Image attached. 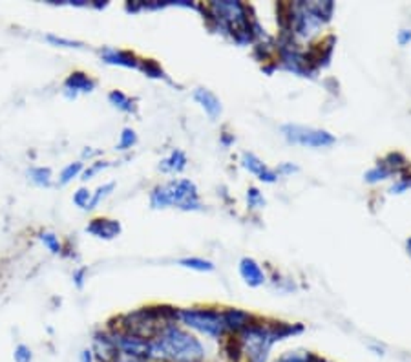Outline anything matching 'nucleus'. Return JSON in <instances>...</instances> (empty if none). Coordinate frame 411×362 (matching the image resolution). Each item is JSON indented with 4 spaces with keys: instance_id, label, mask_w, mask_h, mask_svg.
Listing matches in <instances>:
<instances>
[{
    "instance_id": "1",
    "label": "nucleus",
    "mask_w": 411,
    "mask_h": 362,
    "mask_svg": "<svg viewBox=\"0 0 411 362\" xmlns=\"http://www.w3.org/2000/svg\"><path fill=\"white\" fill-rule=\"evenodd\" d=\"M207 349L196 335L176 322H165L150 338L152 362H205Z\"/></svg>"
},
{
    "instance_id": "2",
    "label": "nucleus",
    "mask_w": 411,
    "mask_h": 362,
    "mask_svg": "<svg viewBox=\"0 0 411 362\" xmlns=\"http://www.w3.org/2000/svg\"><path fill=\"white\" fill-rule=\"evenodd\" d=\"M302 331L304 328L300 324L278 322L274 326H264V324L252 322L238 337L241 359H245V362H269L271 349L274 344Z\"/></svg>"
},
{
    "instance_id": "3",
    "label": "nucleus",
    "mask_w": 411,
    "mask_h": 362,
    "mask_svg": "<svg viewBox=\"0 0 411 362\" xmlns=\"http://www.w3.org/2000/svg\"><path fill=\"white\" fill-rule=\"evenodd\" d=\"M247 6L240 0H220L209 4V19L218 26V30L229 33L238 45H249L255 40V22L249 19Z\"/></svg>"
},
{
    "instance_id": "4",
    "label": "nucleus",
    "mask_w": 411,
    "mask_h": 362,
    "mask_svg": "<svg viewBox=\"0 0 411 362\" xmlns=\"http://www.w3.org/2000/svg\"><path fill=\"white\" fill-rule=\"evenodd\" d=\"M335 4L331 0L325 2H294L287 6V30L291 39L296 42L309 40L319 33L331 15H333Z\"/></svg>"
},
{
    "instance_id": "5",
    "label": "nucleus",
    "mask_w": 411,
    "mask_h": 362,
    "mask_svg": "<svg viewBox=\"0 0 411 362\" xmlns=\"http://www.w3.org/2000/svg\"><path fill=\"white\" fill-rule=\"evenodd\" d=\"M150 205L154 209L177 207L182 211H200V194L198 187L191 180H172L165 185L156 187L150 194Z\"/></svg>"
},
{
    "instance_id": "6",
    "label": "nucleus",
    "mask_w": 411,
    "mask_h": 362,
    "mask_svg": "<svg viewBox=\"0 0 411 362\" xmlns=\"http://www.w3.org/2000/svg\"><path fill=\"white\" fill-rule=\"evenodd\" d=\"M177 320L194 329V331L205 335L211 338H223L227 335L225 324L221 311H216L212 308H186L177 311Z\"/></svg>"
},
{
    "instance_id": "7",
    "label": "nucleus",
    "mask_w": 411,
    "mask_h": 362,
    "mask_svg": "<svg viewBox=\"0 0 411 362\" xmlns=\"http://www.w3.org/2000/svg\"><path fill=\"white\" fill-rule=\"evenodd\" d=\"M282 134H284V137L291 145H300V147L307 148L331 147L337 141L333 134H329L328 130L304 127V125H284Z\"/></svg>"
},
{
    "instance_id": "8",
    "label": "nucleus",
    "mask_w": 411,
    "mask_h": 362,
    "mask_svg": "<svg viewBox=\"0 0 411 362\" xmlns=\"http://www.w3.org/2000/svg\"><path fill=\"white\" fill-rule=\"evenodd\" d=\"M112 337L115 340V344H118V349L121 355L150 361V340L148 338L139 337L136 333L124 331V329L113 331Z\"/></svg>"
},
{
    "instance_id": "9",
    "label": "nucleus",
    "mask_w": 411,
    "mask_h": 362,
    "mask_svg": "<svg viewBox=\"0 0 411 362\" xmlns=\"http://www.w3.org/2000/svg\"><path fill=\"white\" fill-rule=\"evenodd\" d=\"M93 357L99 362H119L121 353L118 349V344L113 340L112 333L99 331L93 335Z\"/></svg>"
},
{
    "instance_id": "10",
    "label": "nucleus",
    "mask_w": 411,
    "mask_h": 362,
    "mask_svg": "<svg viewBox=\"0 0 411 362\" xmlns=\"http://www.w3.org/2000/svg\"><path fill=\"white\" fill-rule=\"evenodd\" d=\"M241 165H243L245 171H249L250 174H255L258 176L259 181H265V183H274V181L278 180V174L276 171L269 168V166L265 165L261 159H259L256 154L252 152H243L241 154Z\"/></svg>"
},
{
    "instance_id": "11",
    "label": "nucleus",
    "mask_w": 411,
    "mask_h": 362,
    "mask_svg": "<svg viewBox=\"0 0 411 362\" xmlns=\"http://www.w3.org/2000/svg\"><path fill=\"white\" fill-rule=\"evenodd\" d=\"M221 317H223V324H225L227 333H236V335H240L243 329H247L250 324L255 322L252 315L236 308H229L225 309V311H221Z\"/></svg>"
},
{
    "instance_id": "12",
    "label": "nucleus",
    "mask_w": 411,
    "mask_h": 362,
    "mask_svg": "<svg viewBox=\"0 0 411 362\" xmlns=\"http://www.w3.org/2000/svg\"><path fill=\"white\" fill-rule=\"evenodd\" d=\"M86 233H90L95 238L113 240L121 233V223L118 220H110V218H95V220H92L88 223Z\"/></svg>"
},
{
    "instance_id": "13",
    "label": "nucleus",
    "mask_w": 411,
    "mask_h": 362,
    "mask_svg": "<svg viewBox=\"0 0 411 362\" xmlns=\"http://www.w3.org/2000/svg\"><path fill=\"white\" fill-rule=\"evenodd\" d=\"M240 274L245 284L250 285V288H259V285H264L265 280H267L264 269H261V265H259L255 258H249V256L241 258Z\"/></svg>"
},
{
    "instance_id": "14",
    "label": "nucleus",
    "mask_w": 411,
    "mask_h": 362,
    "mask_svg": "<svg viewBox=\"0 0 411 362\" xmlns=\"http://www.w3.org/2000/svg\"><path fill=\"white\" fill-rule=\"evenodd\" d=\"M101 59L106 64L122 66V68H139V64H141V61L137 59L132 52H124V49L115 48H104L101 52Z\"/></svg>"
},
{
    "instance_id": "15",
    "label": "nucleus",
    "mask_w": 411,
    "mask_h": 362,
    "mask_svg": "<svg viewBox=\"0 0 411 362\" xmlns=\"http://www.w3.org/2000/svg\"><path fill=\"white\" fill-rule=\"evenodd\" d=\"M194 99H196V103L205 110V113L209 116V118L211 119L220 118V113L223 108H221V101L218 99L216 93H212L211 90H207V88H196L194 90Z\"/></svg>"
},
{
    "instance_id": "16",
    "label": "nucleus",
    "mask_w": 411,
    "mask_h": 362,
    "mask_svg": "<svg viewBox=\"0 0 411 362\" xmlns=\"http://www.w3.org/2000/svg\"><path fill=\"white\" fill-rule=\"evenodd\" d=\"M64 88L68 92H74V95L75 93H86L95 88V81L90 79L86 74H83V72H74L64 81Z\"/></svg>"
},
{
    "instance_id": "17",
    "label": "nucleus",
    "mask_w": 411,
    "mask_h": 362,
    "mask_svg": "<svg viewBox=\"0 0 411 362\" xmlns=\"http://www.w3.org/2000/svg\"><path fill=\"white\" fill-rule=\"evenodd\" d=\"M186 163H188V159H186L185 152L176 148V150H172L170 154L163 159L159 168H161L163 172H182L186 168Z\"/></svg>"
},
{
    "instance_id": "18",
    "label": "nucleus",
    "mask_w": 411,
    "mask_h": 362,
    "mask_svg": "<svg viewBox=\"0 0 411 362\" xmlns=\"http://www.w3.org/2000/svg\"><path fill=\"white\" fill-rule=\"evenodd\" d=\"M108 101H110V104L115 108H119L121 112H134L136 110V104H134V101L130 97H128L127 93H122L121 90H113V92L108 93Z\"/></svg>"
},
{
    "instance_id": "19",
    "label": "nucleus",
    "mask_w": 411,
    "mask_h": 362,
    "mask_svg": "<svg viewBox=\"0 0 411 362\" xmlns=\"http://www.w3.org/2000/svg\"><path fill=\"white\" fill-rule=\"evenodd\" d=\"M316 359L319 357L311 352H305V349H293V352L282 353V355L274 359L273 362H314Z\"/></svg>"
},
{
    "instance_id": "20",
    "label": "nucleus",
    "mask_w": 411,
    "mask_h": 362,
    "mask_svg": "<svg viewBox=\"0 0 411 362\" xmlns=\"http://www.w3.org/2000/svg\"><path fill=\"white\" fill-rule=\"evenodd\" d=\"M28 176H30V180L33 181L35 185L39 187H49V183H51V171L48 166H33L28 172Z\"/></svg>"
},
{
    "instance_id": "21",
    "label": "nucleus",
    "mask_w": 411,
    "mask_h": 362,
    "mask_svg": "<svg viewBox=\"0 0 411 362\" xmlns=\"http://www.w3.org/2000/svg\"><path fill=\"white\" fill-rule=\"evenodd\" d=\"M179 265H183V267H186V269L201 271V273H205V271H212V269H214V264H212L211 260L198 258V256H191V258L179 260Z\"/></svg>"
},
{
    "instance_id": "22",
    "label": "nucleus",
    "mask_w": 411,
    "mask_h": 362,
    "mask_svg": "<svg viewBox=\"0 0 411 362\" xmlns=\"http://www.w3.org/2000/svg\"><path fill=\"white\" fill-rule=\"evenodd\" d=\"M393 172L387 168L386 165H384V162L378 163V165H375L373 168H369V171L364 174V178H366L367 183H378V181H384L387 180V178L392 176Z\"/></svg>"
},
{
    "instance_id": "23",
    "label": "nucleus",
    "mask_w": 411,
    "mask_h": 362,
    "mask_svg": "<svg viewBox=\"0 0 411 362\" xmlns=\"http://www.w3.org/2000/svg\"><path fill=\"white\" fill-rule=\"evenodd\" d=\"M81 171H83V163H81V162L70 163V165L64 166V171L61 172L59 183H61V185H66V183H70L72 180H75V178H77L79 174H81Z\"/></svg>"
},
{
    "instance_id": "24",
    "label": "nucleus",
    "mask_w": 411,
    "mask_h": 362,
    "mask_svg": "<svg viewBox=\"0 0 411 362\" xmlns=\"http://www.w3.org/2000/svg\"><path fill=\"white\" fill-rule=\"evenodd\" d=\"M113 187H115L113 183H104V185L99 187L97 191H95L92 194V200H90V203H88V211L95 209V207H97L99 203H101V201L104 200V198L110 196V192L113 191Z\"/></svg>"
},
{
    "instance_id": "25",
    "label": "nucleus",
    "mask_w": 411,
    "mask_h": 362,
    "mask_svg": "<svg viewBox=\"0 0 411 362\" xmlns=\"http://www.w3.org/2000/svg\"><path fill=\"white\" fill-rule=\"evenodd\" d=\"M39 240L48 247L49 253H54V255H59L61 251H63V245H61L59 238L54 235V233H40Z\"/></svg>"
},
{
    "instance_id": "26",
    "label": "nucleus",
    "mask_w": 411,
    "mask_h": 362,
    "mask_svg": "<svg viewBox=\"0 0 411 362\" xmlns=\"http://www.w3.org/2000/svg\"><path fill=\"white\" fill-rule=\"evenodd\" d=\"M384 165H386L392 172H396V171H401V168H404V166L408 165V162H406V157L402 156V154H398V152H392V154H387L386 159H384Z\"/></svg>"
},
{
    "instance_id": "27",
    "label": "nucleus",
    "mask_w": 411,
    "mask_h": 362,
    "mask_svg": "<svg viewBox=\"0 0 411 362\" xmlns=\"http://www.w3.org/2000/svg\"><path fill=\"white\" fill-rule=\"evenodd\" d=\"M137 143V134L132 128H124L121 132V139L118 143V150H128Z\"/></svg>"
},
{
    "instance_id": "28",
    "label": "nucleus",
    "mask_w": 411,
    "mask_h": 362,
    "mask_svg": "<svg viewBox=\"0 0 411 362\" xmlns=\"http://www.w3.org/2000/svg\"><path fill=\"white\" fill-rule=\"evenodd\" d=\"M139 68L145 72V74L148 75V77H154V79H159V77H165V74H163L161 66L156 63V61L152 59H147V61H141V64H139Z\"/></svg>"
},
{
    "instance_id": "29",
    "label": "nucleus",
    "mask_w": 411,
    "mask_h": 362,
    "mask_svg": "<svg viewBox=\"0 0 411 362\" xmlns=\"http://www.w3.org/2000/svg\"><path fill=\"white\" fill-rule=\"evenodd\" d=\"M247 205H249V209H261V207H265L264 194L256 187H250L247 191Z\"/></svg>"
},
{
    "instance_id": "30",
    "label": "nucleus",
    "mask_w": 411,
    "mask_h": 362,
    "mask_svg": "<svg viewBox=\"0 0 411 362\" xmlns=\"http://www.w3.org/2000/svg\"><path fill=\"white\" fill-rule=\"evenodd\" d=\"M90 200H92V192L88 191V189H79L77 192L74 194V203L77 207H81V209H88V203Z\"/></svg>"
},
{
    "instance_id": "31",
    "label": "nucleus",
    "mask_w": 411,
    "mask_h": 362,
    "mask_svg": "<svg viewBox=\"0 0 411 362\" xmlns=\"http://www.w3.org/2000/svg\"><path fill=\"white\" fill-rule=\"evenodd\" d=\"M13 359H15V362H31L33 361V353H31V349L28 346L19 344L15 347V352H13Z\"/></svg>"
},
{
    "instance_id": "32",
    "label": "nucleus",
    "mask_w": 411,
    "mask_h": 362,
    "mask_svg": "<svg viewBox=\"0 0 411 362\" xmlns=\"http://www.w3.org/2000/svg\"><path fill=\"white\" fill-rule=\"evenodd\" d=\"M106 166H108V163H104V162L92 163V166H90V168H86V171L83 172V180L84 181L92 180V178L95 176V174H99V172L103 171V168H106Z\"/></svg>"
},
{
    "instance_id": "33",
    "label": "nucleus",
    "mask_w": 411,
    "mask_h": 362,
    "mask_svg": "<svg viewBox=\"0 0 411 362\" xmlns=\"http://www.w3.org/2000/svg\"><path fill=\"white\" fill-rule=\"evenodd\" d=\"M46 39L51 42V45H57V46H66V48H77V46H81L79 42H75V40H70V39H63V37H57V35H48Z\"/></svg>"
},
{
    "instance_id": "34",
    "label": "nucleus",
    "mask_w": 411,
    "mask_h": 362,
    "mask_svg": "<svg viewBox=\"0 0 411 362\" xmlns=\"http://www.w3.org/2000/svg\"><path fill=\"white\" fill-rule=\"evenodd\" d=\"M410 187H411V181L402 178V180H398L396 183H393L392 189H389V192H392V194H402V192L408 191Z\"/></svg>"
},
{
    "instance_id": "35",
    "label": "nucleus",
    "mask_w": 411,
    "mask_h": 362,
    "mask_svg": "<svg viewBox=\"0 0 411 362\" xmlns=\"http://www.w3.org/2000/svg\"><path fill=\"white\" fill-rule=\"evenodd\" d=\"M293 172H298V166L293 165V163H282V165L276 168V174H284V176H289Z\"/></svg>"
},
{
    "instance_id": "36",
    "label": "nucleus",
    "mask_w": 411,
    "mask_h": 362,
    "mask_svg": "<svg viewBox=\"0 0 411 362\" xmlns=\"http://www.w3.org/2000/svg\"><path fill=\"white\" fill-rule=\"evenodd\" d=\"M396 40H398V45L406 46L411 42V30H401L398 35H396Z\"/></svg>"
},
{
    "instance_id": "37",
    "label": "nucleus",
    "mask_w": 411,
    "mask_h": 362,
    "mask_svg": "<svg viewBox=\"0 0 411 362\" xmlns=\"http://www.w3.org/2000/svg\"><path fill=\"white\" fill-rule=\"evenodd\" d=\"M84 276H86V269H77L74 273V282H75V285H77V288H83Z\"/></svg>"
},
{
    "instance_id": "38",
    "label": "nucleus",
    "mask_w": 411,
    "mask_h": 362,
    "mask_svg": "<svg viewBox=\"0 0 411 362\" xmlns=\"http://www.w3.org/2000/svg\"><path fill=\"white\" fill-rule=\"evenodd\" d=\"M79 362H95V357H93L92 349H83L81 355H79Z\"/></svg>"
},
{
    "instance_id": "39",
    "label": "nucleus",
    "mask_w": 411,
    "mask_h": 362,
    "mask_svg": "<svg viewBox=\"0 0 411 362\" xmlns=\"http://www.w3.org/2000/svg\"><path fill=\"white\" fill-rule=\"evenodd\" d=\"M221 143H223L225 147H230V145L234 143V136H230V134L225 132L223 136H221Z\"/></svg>"
},
{
    "instance_id": "40",
    "label": "nucleus",
    "mask_w": 411,
    "mask_h": 362,
    "mask_svg": "<svg viewBox=\"0 0 411 362\" xmlns=\"http://www.w3.org/2000/svg\"><path fill=\"white\" fill-rule=\"evenodd\" d=\"M314 362H331V361H325V359H320V357H319V359H316V361H314Z\"/></svg>"
},
{
    "instance_id": "41",
    "label": "nucleus",
    "mask_w": 411,
    "mask_h": 362,
    "mask_svg": "<svg viewBox=\"0 0 411 362\" xmlns=\"http://www.w3.org/2000/svg\"><path fill=\"white\" fill-rule=\"evenodd\" d=\"M408 251H410V253H411V238H410V240H408Z\"/></svg>"
}]
</instances>
